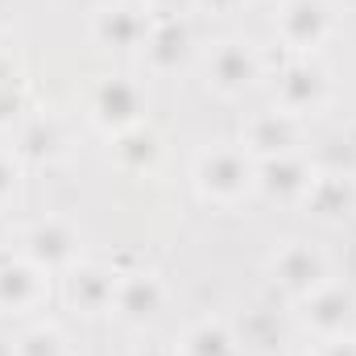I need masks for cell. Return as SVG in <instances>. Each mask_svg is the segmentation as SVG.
Segmentation results:
<instances>
[{
    "mask_svg": "<svg viewBox=\"0 0 356 356\" xmlns=\"http://www.w3.org/2000/svg\"><path fill=\"white\" fill-rule=\"evenodd\" d=\"M75 236L67 232V228H58V224H42L33 236H29V253L38 257V261H67L75 249Z\"/></svg>",
    "mask_w": 356,
    "mask_h": 356,
    "instance_id": "cell-4",
    "label": "cell"
},
{
    "mask_svg": "<svg viewBox=\"0 0 356 356\" xmlns=\"http://www.w3.org/2000/svg\"><path fill=\"white\" fill-rule=\"evenodd\" d=\"M162 4H178V0H162Z\"/></svg>",
    "mask_w": 356,
    "mask_h": 356,
    "instance_id": "cell-24",
    "label": "cell"
},
{
    "mask_svg": "<svg viewBox=\"0 0 356 356\" xmlns=\"http://www.w3.org/2000/svg\"><path fill=\"white\" fill-rule=\"evenodd\" d=\"M307 178H302V166H294V162H282V166H269V178L266 186H282V191H294V186H302Z\"/></svg>",
    "mask_w": 356,
    "mask_h": 356,
    "instance_id": "cell-16",
    "label": "cell"
},
{
    "mask_svg": "<svg viewBox=\"0 0 356 356\" xmlns=\"http://www.w3.org/2000/svg\"><path fill=\"white\" fill-rule=\"evenodd\" d=\"M95 112H99V120H116V124H124V120H133L137 116V88H129V83H104L99 95H95Z\"/></svg>",
    "mask_w": 356,
    "mask_h": 356,
    "instance_id": "cell-3",
    "label": "cell"
},
{
    "mask_svg": "<svg viewBox=\"0 0 356 356\" xmlns=\"http://www.w3.org/2000/svg\"><path fill=\"white\" fill-rule=\"evenodd\" d=\"M141 33V21L133 17V13H124V8H116L112 17H104V38H112V42H133Z\"/></svg>",
    "mask_w": 356,
    "mask_h": 356,
    "instance_id": "cell-14",
    "label": "cell"
},
{
    "mask_svg": "<svg viewBox=\"0 0 356 356\" xmlns=\"http://www.w3.org/2000/svg\"><path fill=\"white\" fill-rule=\"evenodd\" d=\"M33 290H38V282L29 269H4L0 273V298L4 302H25V298H33Z\"/></svg>",
    "mask_w": 356,
    "mask_h": 356,
    "instance_id": "cell-11",
    "label": "cell"
},
{
    "mask_svg": "<svg viewBox=\"0 0 356 356\" xmlns=\"http://www.w3.org/2000/svg\"><path fill=\"white\" fill-rule=\"evenodd\" d=\"M249 71H253L249 54H241V50H224L220 63H216V83H220V88H241V83L249 79Z\"/></svg>",
    "mask_w": 356,
    "mask_h": 356,
    "instance_id": "cell-8",
    "label": "cell"
},
{
    "mask_svg": "<svg viewBox=\"0 0 356 356\" xmlns=\"http://www.w3.org/2000/svg\"><path fill=\"white\" fill-rule=\"evenodd\" d=\"M0 356H13V344L8 340H0Z\"/></svg>",
    "mask_w": 356,
    "mask_h": 356,
    "instance_id": "cell-22",
    "label": "cell"
},
{
    "mask_svg": "<svg viewBox=\"0 0 356 356\" xmlns=\"http://www.w3.org/2000/svg\"><path fill=\"white\" fill-rule=\"evenodd\" d=\"M348 203H353V191L344 186V178H323V182H319V191H315V207H319L323 216H340Z\"/></svg>",
    "mask_w": 356,
    "mask_h": 356,
    "instance_id": "cell-10",
    "label": "cell"
},
{
    "mask_svg": "<svg viewBox=\"0 0 356 356\" xmlns=\"http://www.w3.org/2000/svg\"><path fill=\"white\" fill-rule=\"evenodd\" d=\"M323 25H327V13H323L319 0H290L286 13H282V29H286V38L298 42V46L315 42V38L323 33Z\"/></svg>",
    "mask_w": 356,
    "mask_h": 356,
    "instance_id": "cell-1",
    "label": "cell"
},
{
    "mask_svg": "<svg viewBox=\"0 0 356 356\" xmlns=\"http://www.w3.org/2000/svg\"><path fill=\"white\" fill-rule=\"evenodd\" d=\"M232 353V340H228V332L224 327H199L191 340H186V356H228Z\"/></svg>",
    "mask_w": 356,
    "mask_h": 356,
    "instance_id": "cell-7",
    "label": "cell"
},
{
    "mask_svg": "<svg viewBox=\"0 0 356 356\" xmlns=\"http://www.w3.org/2000/svg\"><path fill=\"white\" fill-rule=\"evenodd\" d=\"M25 149H29V154H54V133L42 129V124H33V129L25 133Z\"/></svg>",
    "mask_w": 356,
    "mask_h": 356,
    "instance_id": "cell-19",
    "label": "cell"
},
{
    "mask_svg": "<svg viewBox=\"0 0 356 356\" xmlns=\"http://www.w3.org/2000/svg\"><path fill=\"white\" fill-rule=\"evenodd\" d=\"M216 4H232V0H216Z\"/></svg>",
    "mask_w": 356,
    "mask_h": 356,
    "instance_id": "cell-23",
    "label": "cell"
},
{
    "mask_svg": "<svg viewBox=\"0 0 356 356\" xmlns=\"http://www.w3.org/2000/svg\"><path fill=\"white\" fill-rule=\"evenodd\" d=\"M249 141H253L257 149H282V145L290 141V124H286L282 116H261V120L249 129Z\"/></svg>",
    "mask_w": 356,
    "mask_h": 356,
    "instance_id": "cell-9",
    "label": "cell"
},
{
    "mask_svg": "<svg viewBox=\"0 0 356 356\" xmlns=\"http://www.w3.org/2000/svg\"><path fill=\"white\" fill-rule=\"evenodd\" d=\"M13 186H17V170H13V166L0 158V195H8Z\"/></svg>",
    "mask_w": 356,
    "mask_h": 356,
    "instance_id": "cell-20",
    "label": "cell"
},
{
    "mask_svg": "<svg viewBox=\"0 0 356 356\" xmlns=\"http://www.w3.org/2000/svg\"><path fill=\"white\" fill-rule=\"evenodd\" d=\"M203 186L207 191H216V195H236L245 182H249V166L241 162V154H211L207 162H203Z\"/></svg>",
    "mask_w": 356,
    "mask_h": 356,
    "instance_id": "cell-2",
    "label": "cell"
},
{
    "mask_svg": "<svg viewBox=\"0 0 356 356\" xmlns=\"http://www.w3.org/2000/svg\"><path fill=\"white\" fill-rule=\"evenodd\" d=\"M149 307H154V286H149V282H129V286L120 290V311H124V315L141 319V315H149Z\"/></svg>",
    "mask_w": 356,
    "mask_h": 356,
    "instance_id": "cell-13",
    "label": "cell"
},
{
    "mask_svg": "<svg viewBox=\"0 0 356 356\" xmlns=\"http://www.w3.org/2000/svg\"><path fill=\"white\" fill-rule=\"evenodd\" d=\"M71 294H75V302H83L88 311H95V307H104V302L112 298V282H108L104 273L88 269V273H75V282H71Z\"/></svg>",
    "mask_w": 356,
    "mask_h": 356,
    "instance_id": "cell-5",
    "label": "cell"
},
{
    "mask_svg": "<svg viewBox=\"0 0 356 356\" xmlns=\"http://www.w3.org/2000/svg\"><path fill=\"white\" fill-rule=\"evenodd\" d=\"M315 307H319V315H315V319H319L323 327H336V323L348 315V298H340V294H323Z\"/></svg>",
    "mask_w": 356,
    "mask_h": 356,
    "instance_id": "cell-17",
    "label": "cell"
},
{
    "mask_svg": "<svg viewBox=\"0 0 356 356\" xmlns=\"http://www.w3.org/2000/svg\"><path fill=\"white\" fill-rule=\"evenodd\" d=\"M21 356H58V336L54 332H29L21 344Z\"/></svg>",
    "mask_w": 356,
    "mask_h": 356,
    "instance_id": "cell-18",
    "label": "cell"
},
{
    "mask_svg": "<svg viewBox=\"0 0 356 356\" xmlns=\"http://www.w3.org/2000/svg\"><path fill=\"white\" fill-rule=\"evenodd\" d=\"M149 356H162V353H149Z\"/></svg>",
    "mask_w": 356,
    "mask_h": 356,
    "instance_id": "cell-25",
    "label": "cell"
},
{
    "mask_svg": "<svg viewBox=\"0 0 356 356\" xmlns=\"http://www.w3.org/2000/svg\"><path fill=\"white\" fill-rule=\"evenodd\" d=\"M286 79H290V83H286V104H290V108H302L307 99H315V91H319V75H315V71L298 67V71H290Z\"/></svg>",
    "mask_w": 356,
    "mask_h": 356,
    "instance_id": "cell-12",
    "label": "cell"
},
{
    "mask_svg": "<svg viewBox=\"0 0 356 356\" xmlns=\"http://www.w3.org/2000/svg\"><path fill=\"white\" fill-rule=\"evenodd\" d=\"M327 356H356V344H336Z\"/></svg>",
    "mask_w": 356,
    "mask_h": 356,
    "instance_id": "cell-21",
    "label": "cell"
},
{
    "mask_svg": "<svg viewBox=\"0 0 356 356\" xmlns=\"http://www.w3.org/2000/svg\"><path fill=\"white\" fill-rule=\"evenodd\" d=\"M282 277H286V286H311L315 277H319V257L315 253H307V249H294V253H286L282 257Z\"/></svg>",
    "mask_w": 356,
    "mask_h": 356,
    "instance_id": "cell-6",
    "label": "cell"
},
{
    "mask_svg": "<svg viewBox=\"0 0 356 356\" xmlns=\"http://www.w3.org/2000/svg\"><path fill=\"white\" fill-rule=\"evenodd\" d=\"M154 54H158V63H162V67H170L178 54H182V33H178L175 25H166V29H158V33H154Z\"/></svg>",
    "mask_w": 356,
    "mask_h": 356,
    "instance_id": "cell-15",
    "label": "cell"
}]
</instances>
